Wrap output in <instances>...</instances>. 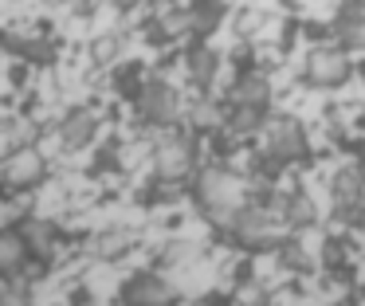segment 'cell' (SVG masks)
Wrapping results in <instances>:
<instances>
[{
  "mask_svg": "<svg viewBox=\"0 0 365 306\" xmlns=\"http://www.w3.org/2000/svg\"><path fill=\"white\" fill-rule=\"evenodd\" d=\"M197 196L216 220H236L244 212V185L224 169H205L197 180Z\"/></svg>",
  "mask_w": 365,
  "mask_h": 306,
  "instance_id": "cell-1",
  "label": "cell"
},
{
  "mask_svg": "<svg viewBox=\"0 0 365 306\" xmlns=\"http://www.w3.org/2000/svg\"><path fill=\"white\" fill-rule=\"evenodd\" d=\"M126 306H173V287H169L161 275H134L122 290Z\"/></svg>",
  "mask_w": 365,
  "mask_h": 306,
  "instance_id": "cell-2",
  "label": "cell"
},
{
  "mask_svg": "<svg viewBox=\"0 0 365 306\" xmlns=\"http://www.w3.org/2000/svg\"><path fill=\"white\" fill-rule=\"evenodd\" d=\"M142 114L153 126H169L177 118V91L169 83H161V78H150L142 91Z\"/></svg>",
  "mask_w": 365,
  "mask_h": 306,
  "instance_id": "cell-3",
  "label": "cell"
},
{
  "mask_svg": "<svg viewBox=\"0 0 365 306\" xmlns=\"http://www.w3.org/2000/svg\"><path fill=\"white\" fill-rule=\"evenodd\" d=\"M307 78L318 86H338L349 78V59L341 51H310L307 59Z\"/></svg>",
  "mask_w": 365,
  "mask_h": 306,
  "instance_id": "cell-4",
  "label": "cell"
},
{
  "mask_svg": "<svg viewBox=\"0 0 365 306\" xmlns=\"http://www.w3.org/2000/svg\"><path fill=\"white\" fill-rule=\"evenodd\" d=\"M271 149H275L283 161L307 157V133H302V126L294 122V118H279V122L271 126Z\"/></svg>",
  "mask_w": 365,
  "mask_h": 306,
  "instance_id": "cell-5",
  "label": "cell"
},
{
  "mask_svg": "<svg viewBox=\"0 0 365 306\" xmlns=\"http://www.w3.org/2000/svg\"><path fill=\"white\" fill-rule=\"evenodd\" d=\"M40 177H43V157L32 153V149H20V153H12L9 169H4V180H9L12 188H28V185H36Z\"/></svg>",
  "mask_w": 365,
  "mask_h": 306,
  "instance_id": "cell-6",
  "label": "cell"
},
{
  "mask_svg": "<svg viewBox=\"0 0 365 306\" xmlns=\"http://www.w3.org/2000/svg\"><path fill=\"white\" fill-rule=\"evenodd\" d=\"M28 240H24V232H0V275H12V271H20L24 267V259H28Z\"/></svg>",
  "mask_w": 365,
  "mask_h": 306,
  "instance_id": "cell-7",
  "label": "cell"
},
{
  "mask_svg": "<svg viewBox=\"0 0 365 306\" xmlns=\"http://www.w3.org/2000/svg\"><path fill=\"white\" fill-rule=\"evenodd\" d=\"M189 165H192V157H189V146H185V141H165V146L158 149V173L161 177H185Z\"/></svg>",
  "mask_w": 365,
  "mask_h": 306,
  "instance_id": "cell-8",
  "label": "cell"
},
{
  "mask_svg": "<svg viewBox=\"0 0 365 306\" xmlns=\"http://www.w3.org/2000/svg\"><path fill=\"white\" fill-rule=\"evenodd\" d=\"M59 133H63L67 146H87L91 133H95V114L91 110H75V114L63 118V130Z\"/></svg>",
  "mask_w": 365,
  "mask_h": 306,
  "instance_id": "cell-9",
  "label": "cell"
},
{
  "mask_svg": "<svg viewBox=\"0 0 365 306\" xmlns=\"http://www.w3.org/2000/svg\"><path fill=\"white\" fill-rule=\"evenodd\" d=\"M232 98H236V106L263 110V106H267V83H263V78H244V83L232 91Z\"/></svg>",
  "mask_w": 365,
  "mask_h": 306,
  "instance_id": "cell-10",
  "label": "cell"
},
{
  "mask_svg": "<svg viewBox=\"0 0 365 306\" xmlns=\"http://www.w3.org/2000/svg\"><path fill=\"white\" fill-rule=\"evenodd\" d=\"M24 240H28V248H32V251H48L51 240H56V228L43 224V220H28V224H24Z\"/></svg>",
  "mask_w": 365,
  "mask_h": 306,
  "instance_id": "cell-11",
  "label": "cell"
},
{
  "mask_svg": "<svg viewBox=\"0 0 365 306\" xmlns=\"http://www.w3.org/2000/svg\"><path fill=\"white\" fill-rule=\"evenodd\" d=\"M212 75H216V55L212 51H197L192 55V78H197V83H212Z\"/></svg>",
  "mask_w": 365,
  "mask_h": 306,
  "instance_id": "cell-12",
  "label": "cell"
},
{
  "mask_svg": "<svg viewBox=\"0 0 365 306\" xmlns=\"http://www.w3.org/2000/svg\"><path fill=\"white\" fill-rule=\"evenodd\" d=\"M338 36L346 47H365V20H341Z\"/></svg>",
  "mask_w": 365,
  "mask_h": 306,
  "instance_id": "cell-13",
  "label": "cell"
},
{
  "mask_svg": "<svg viewBox=\"0 0 365 306\" xmlns=\"http://www.w3.org/2000/svg\"><path fill=\"white\" fill-rule=\"evenodd\" d=\"M185 24H192V12H173V16H165V31H185Z\"/></svg>",
  "mask_w": 365,
  "mask_h": 306,
  "instance_id": "cell-14",
  "label": "cell"
},
{
  "mask_svg": "<svg viewBox=\"0 0 365 306\" xmlns=\"http://www.w3.org/2000/svg\"><path fill=\"white\" fill-rule=\"evenodd\" d=\"M114 51H118V44H114V39H98L95 44V59H114Z\"/></svg>",
  "mask_w": 365,
  "mask_h": 306,
  "instance_id": "cell-15",
  "label": "cell"
},
{
  "mask_svg": "<svg viewBox=\"0 0 365 306\" xmlns=\"http://www.w3.org/2000/svg\"><path fill=\"white\" fill-rule=\"evenodd\" d=\"M291 220H299V224H307V220H310V204H307V200L291 204Z\"/></svg>",
  "mask_w": 365,
  "mask_h": 306,
  "instance_id": "cell-16",
  "label": "cell"
},
{
  "mask_svg": "<svg viewBox=\"0 0 365 306\" xmlns=\"http://www.w3.org/2000/svg\"><path fill=\"white\" fill-rule=\"evenodd\" d=\"M0 306H28V302H24V298H16V295H4V298H0Z\"/></svg>",
  "mask_w": 365,
  "mask_h": 306,
  "instance_id": "cell-17",
  "label": "cell"
},
{
  "mask_svg": "<svg viewBox=\"0 0 365 306\" xmlns=\"http://www.w3.org/2000/svg\"><path fill=\"white\" fill-rule=\"evenodd\" d=\"M361 177H365V169H361Z\"/></svg>",
  "mask_w": 365,
  "mask_h": 306,
  "instance_id": "cell-18",
  "label": "cell"
}]
</instances>
